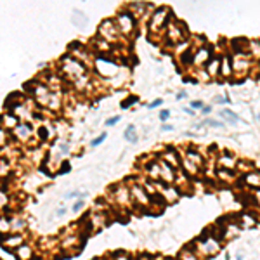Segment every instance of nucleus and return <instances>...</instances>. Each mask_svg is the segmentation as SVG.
I'll list each match as a JSON object with an SVG mask.
<instances>
[{
  "label": "nucleus",
  "mask_w": 260,
  "mask_h": 260,
  "mask_svg": "<svg viewBox=\"0 0 260 260\" xmlns=\"http://www.w3.org/2000/svg\"><path fill=\"white\" fill-rule=\"evenodd\" d=\"M134 14L130 12H121L118 14V30L123 33H130L134 30Z\"/></svg>",
  "instance_id": "1"
},
{
  "label": "nucleus",
  "mask_w": 260,
  "mask_h": 260,
  "mask_svg": "<svg viewBox=\"0 0 260 260\" xmlns=\"http://www.w3.org/2000/svg\"><path fill=\"white\" fill-rule=\"evenodd\" d=\"M210 54H208V49H203V50H199L196 56H194V62L196 64H205V62H210Z\"/></svg>",
  "instance_id": "2"
},
{
  "label": "nucleus",
  "mask_w": 260,
  "mask_h": 260,
  "mask_svg": "<svg viewBox=\"0 0 260 260\" xmlns=\"http://www.w3.org/2000/svg\"><path fill=\"white\" fill-rule=\"evenodd\" d=\"M220 62H222V59H210V62H208V73L215 75L217 71H220Z\"/></svg>",
  "instance_id": "3"
},
{
  "label": "nucleus",
  "mask_w": 260,
  "mask_h": 260,
  "mask_svg": "<svg viewBox=\"0 0 260 260\" xmlns=\"http://www.w3.org/2000/svg\"><path fill=\"white\" fill-rule=\"evenodd\" d=\"M30 132H31V128L28 127V125H18V127H16V134H18V137H23V139H24V137L30 135Z\"/></svg>",
  "instance_id": "4"
},
{
  "label": "nucleus",
  "mask_w": 260,
  "mask_h": 260,
  "mask_svg": "<svg viewBox=\"0 0 260 260\" xmlns=\"http://www.w3.org/2000/svg\"><path fill=\"white\" fill-rule=\"evenodd\" d=\"M18 257H19V260H26V258H30L31 257V250L28 246H19L18 248Z\"/></svg>",
  "instance_id": "5"
},
{
  "label": "nucleus",
  "mask_w": 260,
  "mask_h": 260,
  "mask_svg": "<svg viewBox=\"0 0 260 260\" xmlns=\"http://www.w3.org/2000/svg\"><path fill=\"white\" fill-rule=\"evenodd\" d=\"M220 71H222V75H231V71H232V68H231V64H229V58H222V68H220Z\"/></svg>",
  "instance_id": "6"
},
{
  "label": "nucleus",
  "mask_w": 260,
  "mask_h": 260,
  "mask_svg": "<svg viewBox=\"0 0 260 260\" xmlns=\"http://www.w3.org/2000/svg\"><path fill=\"white\" fill-rule=\"evenodd\" d=\"M135 128H134V125H128V128L125 130V137H127L130 142H137V135H135V132H134Z\"/></svg>",
  "instance_id": "7"
},
{
  "label": "nucleus",
  "mask_w": 260,
  "mask_h": 260,
  "mask_svg": "<svg viewBox=\"0 0 260 260\" xmlns=\"http://www.w3.org/2000/svg\"><path fill=\"white\" fill-rule=\"evenodd\" d=\"M181 61H182V64H184V66H189L191 62H194V56L191 52H184L181 56Z\"/></svg>",
  "instance_id": "8"
},
{
  "label": "nucleus",
  "mask_w": 260,
  "mask_h": 260,
  "mask_svg": "<svg viewBox=\"0 0 260 260\" xmlns=\"http://www.w3.org/2000/svg\"><path fill=\"white\" fill-rule=\"evenodd\" d=\"M132 193L137 194V199H139V201H147V194H144L141 189H139V187H134Z\"/></svg>",
  "instance_id": "9"
},
{
  "label": "nucleus",
  "mask_w": 260,
  "mask_h": 260,
  "mask_svg": "<svg viewBox=\"0 0 260 260\" xmlns=\"http://www.w3.org/2000/svg\"><path fill=\"white\" fill-rule=\"evenodd\" d=\"M222 115H224L225 116V118H229L231 120V121H232V123H236V121H238V116H236V115H234V113H232V111H229V109H225V111H222Z\"/></svg>",
  "instance_id": "10"
},
{
  "label": "nucleus",
  "mask_w": 260,
  "mask_h": 260,
  "mask_svg": "<svg viewBox=\"0 0 260 260\" xmlns=\"http://www.w3.org/2000/svg\"><path fill=\"white\" fill-rule=\"evenodd\" d=\"M246 181L250 182V184H253V185H258L260 184V177H257L255 173H251V175L246 177Z\"/></svg>",
  "instance_id": "11"
},
{
  "label": "nucleus",
  "mask_w": 260,
  "mask_h": 260,
  "mask_svg": "<svg viewBox=\"0 0 260 260\" xmlns=\"http://www.w3.org/2000/svg\"><path fill=\"white\" fill-rule=\"evenodd\" d=\"M19 243H23V238L21 236H14L12 239L7 241V246H14V245H19Z\"/></svg>",
  "instance_id": "12"
},
{
  "label": "nucleus",
  "mask_w": 260,
  "mask_h": 260,
  "mask_svg": "<svg viewBox=\"0 0 260 260\" xmlns=\"http://www.w3.org/2000/svg\"><path fill=\"white\" fill-rule=\"evenodd\" d=\"M251 49H253V54H255L257 58H260V42H251Z\"/></svg>",
  "instance_id": "13"
},
{
  "label": "nucleus",
  "mask_w": 260,
  "mask_h": 260,
  "mask_svg": "<svg viewBox=\"0 0 260 260\" xmlns=\"http://www.w3.org/2000/svg\"><path fill=\"white\" fill-rule=\"evenodd\" d=\"M104 139H106V132H104V134H101V135L97 137V139H94V141L90 142V144H92L94 147H96V146H99V144H101L102 141H104Z\"/></svg>",
  "instance_id": "14"
},
{
  "label": "nucleus",
  "mask_w": 260,
  "mask_h": 260,
  "mask_svg": "<svg viewBox=\"0 0 260 260\" xmlns=\"http://www.w3.org/2000/svg\"><path fill=\"white\" fill-rule=\"evenodd\" d=\"M134 102H137V97H135V96L128 97V101H127V102H121V106H123V108H128L130 104H134Z\"/></svg>",
  "instance_id": "15"
},
{
  "label": "nucleus",
  "mask_w": 260,
  "mask_h": 260,
  "mask_svg": "<svg viewBox=\"0 0 260 260\" xmlns=\"http://www.w3.org/2000/svg\"><path fill=\"white\" fill-rule=\"evenodd\" d=\"M168 116H170V111H161V113H160V120H161V121H165V120H168Z\"/></svg>",
  "instance_id": "16"
},
{
  "label": "nucleus",
  "mask_w": 260,
  "mask_h": 260,
  "mask_svg": "<svg viewBox=\"0 0 260 260\" xmlns=\"http://www.w3.org/2000/svg\"><path fill=\"white\" fill-rule=\"evenodd\" d=\"M120 121V116H113V118H109L106 121V125H115V123H118Z\"/></svg>",
  "instance_id": "17"
},
{
  "label": "nucleus",
  "mask_w": 260,
  "mask_h": 260,
  "mask_svg": "<svg viewBox=\"0 0 260 260\" xmlns=\"http://www.w3.org/2000/svg\"><path fill=\"white\" fill-rule=\"evenodd\" d=\"M61 172H70V161H64V163H62V167H61Z\"/></svg>",
  "instance_id": "18"
},
{
  "label": "nucleus",
  "mask_w": 260,
  "mask_h": 260,
  "mask_svg": "<svg viewBox=\"0 0 260 260\" xmlns=\"http://www.w3.org/2000/svg\"><path fill=\"white\" fill-rule=\"evenodd\" d=\"M83 207V201H78V203H75V207H73V210H75V212H78L80 208Z\"/></svg>",
  "instance_id": "19"
},
{
  "label": "nucleus",
  "mask_w": 260,
  "mask_h": 260,
  "mask_svg": "<svg viewBox=\"0 0 260 260\" xmlns=\"http://www.w3.org/2000/svg\"><path fill=\"white\" fill-rule=\"evenodd\" d=\"M161 102H163V99H158V101H154L153 104H149V108H156V106H160Z\"/></svg>",
  "instance_id": "20"
},
{
  "label": "nucleus",
  "mask_w": 260,
  "mask_h": 260,
  "mask_svg": "<svg viewBox=\"0 0 260 260\" xmlns=\"http://www.w3.org/2000/svg\"><path fill=\"white\" fill-rule=\"evenodd\" d=\"M191 106H193V108H203V102L201 101H194Z\"/></svg>",
  "instance_id": "21"
}]
</instances>
